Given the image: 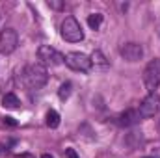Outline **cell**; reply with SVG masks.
I'll return each instance as SVG.
<instances>
[{"label":"cell","mask_w":160,"mask_h":158,"mask_svg":"<svg viewBox=\"0 0 160 158\" xmlns=\"http://www.w3.org/2000/svg\"><path fill=\"white\" fill-rule=\"evenodd\" d=\"M62 37L69 43H78L84 39V32H82V26L78 24V21L75 17H65L63 22H62Z\"/></svg>","instance_id":"obj_2"},{"label":"cell","mask_w":160,"mask_h":158,"mask_svg":"<svg viewBox=\"0 0 160 158\" xmlns=\"http://www.w3.org/2000/svg\"><path fill=\"white\" fill-rule=\"evenodd\" d=\"M19 104H21V101H19V97H17L15 93H6V95L2 97V106H4V108L15 110V108H19Z\"/></svg>","instance_id":"obj_11"},{"label":"cell","mask_w":160,"mask_h":158,"mask_svg":"<svg viewBox=\"0 0 160 158\" xmlns=\"http://www.w3.org/2000/svg\"><path fill=\"white\" fill-rule=\"evenodd\" d=\"M101 24H102V15H101V13H91V15L88 17V26H89L91 30H99Z\"/></svg>","instance_id":"obj_12"},{"label":"cell","mask_w":160,"mask_h":158,"mask_svg":"<svg viewBox=\"0 0 160 158\" xmlns=\"http://www.w3.org/2000/svg\"><path fill=\"white\" fill-rule=\"evenodd\" d=\"M38 58H39V63L45 67H58L65 62V56L48 45H43L38 48Z\"/></svg>","instance_id":"obj_3"},{"label":"cell","mask_w":160,"mask_h":158,"mask_svg":"<svg viewBox=\"0 0 160 158\" xmlns=\"http://www.w3.org/2000/svg\"><path fill=\"white\" fill-rule=\"evenodd\" d=\"M140 112H136V110H127V112H123L119 116V123L123 126H132V125H136L138 121H140Z\"/></svg>","instance_id":"obj_10"},{"label":"cell","mask_w":160,"mask_h":158,"mask_svg":"<svg viewBox=\"0 0 160 158\" xmlns=\"http://www.w3.org/2000/svg\"><path fill=\"white\" fill-rule=\"evenodd\" d=\"M4 123H6V125H9V126H17V121H15L13 117H9V116H6V117H4Z\"/></svg>","instance_id":"obj_17"},{"label":"cell","mask_w":160,"mask_h":158,"mask_svg":"<svg viewBox=\"0 0 160 158\" xmlns=\"http://www.w3.org/2000/svg\"><path fill=\"white\" fill-rule=\"evenodd\" d=\"M65 65H67L69 69H73V71H82V73H86V71L91 69V60H89V56H86L84 52H69V54L65 56Z\"/></svg>","instance_id":"obj_5"},{"label":"cell","mask_w":160,"mask_h":158,"mask_svg":"<svg viewBox=\"0 0 160 158\" xmlns=\"http://www.w3.org/2000/svg\"><path fill=\"white\" fill-rule=\"evenodd\" d=\"M41 158H52V155H43Z\"/></svg>","instance_id":"obj_18"},{"label":"cell","mask_w":160,"mask_h":158,"mask_svg":"<svg viewBox=\"0 0 160 158\" xmlns=\"http://www.w3.org/2000/svg\"><path fill=\"white\" fill-rule=\"evenodd\" d=\"M89 60H91V65L97 71H106L108 69V60H106V56L101 50H93V54L89 56Z\"/></svg>","instance_id":"obj_9"},{"label":"cell","mask_w":160,"mask_h":158,"mask_svg":"<svg viewBox=\"0 0 160 158\" xmlns=\"http://www.w3.org/2000/svg\"><path fill=\"white\" fill-rule=\"evenodd\" d=\"M58 125H60V114L56 110H48L47 112V126L58 128Z\"/></svg>","instance_id":"obj_13"},{"label":"cell","mask_w":160,"mask_h":158,"mask_svg":"<svg viewBox=\"0 0 160 158\" xmlns=\"http://www.w3.org/2000/svg\"><path fill=\"white\" fill-rule=\"evenodd\" d=\"M65 156H67V158H80L78 155H77V151H75V149H71V147H69V149H65Z\"/></svg>","instance_id":"obj_16"},{"label":"cell","mask_w":160,"mask_h":158,"mask_svg":"<svg viewBox=\"0 0 160 158\" xmlns=\"http://www.w3.org/2000/svg\"><path fill=\"white\" fill-rule=\"evenodd\" d=\"M119 54L127 62H140L142 56H143V48L138 43H125L119 48Z\"/></svg>","instance_id":"obj_8"},{"label":"cell","mask_w":160,"mask_h":158,"mask_svg":"<svg viewBox=\"0 0 160 158\" xmlns=\"http://www.w3.org/2000/svg\"><path fill=\"white\" fill-rule=\"evenodd\" d=\"M158 110H160V97L157 93H149L140 104V116L142 117H155Z\"/></svg>","instance_id":"obj_7"},{"label":"cell","mask_w":160,"mask_h":158,"mask_svg":"<svg viewBox=\"0 0 160 158\" xmlns=\"http://www.w3.org/2000/svg\"><path fill=\"white\" fill-rule=\"evenodd\" d=\"M48 6L54 7V9H62L63 7V2H56V0H48Z\"/></svg>","instance_id":"obj_15"},{"label":"cell","mask_w":160,"mask_h":158,"mask_svg":"<svg viewBox=\"0 0 160 158\" xmlns=\"http://www.w3.org/2000/svg\"><path fill=\"white\" fill-rule=\"evenodd\" d=\"M19 45V36L13 28H6L0 32V54H11Z\"/></svg>","instance_id":"obj_6"},{"label":"cell","mask_w":160,"mask_h":158,"mask_svg":"<svg viewBox=\"0 0 160 158\" xmlns=\"http://www.w3.org/2000/svg\"><path fill=\"white\" fill-rule=\"evenodd\" d=\"M21 78H22V84L30 89H39L47 84L48 80V75H47V67L41 65V63H30L22 69L21 73Z\"/></svg>","instance_id":"obj_1"},{"label":"cell","mask_w":160,"mask_h":158,"mask_svg":"<svg viewBox=\"0 0 160 158\" xmlns=\"http://www.w3.org/2000/svg\"><path fill=\"white\" fill-rule=\"evenodd\" d=\"M143 84L149 93H155V89L160 86V60H153L147 63L143 71Z\"/></svg>","instance_id":"obj_4"},{"label":"cell","mask_w":160,"mask_h":158,"mask_svg":"<svg viewBox=\"0 0 160 158\" xmlns=\"http://www.w3.org/2000/svg\"><path fill=\"white\" fill-rule=\"evenodd\" d=\"M71 87H73L71 82H63V84L60 86V89H58V97H60L62 101H67L69 95H71Z\"/></svg>","instance_id":"obj_14"}]
</instances>
